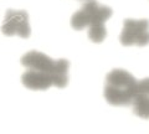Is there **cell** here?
<instances>
[{
	"label": "cell",
	"instance_id": "4",
	"mask_svg": "<svg viewBox=\"0 0 149 134\" xmlns=\"http://www.w3.org/2000/svg\"><path fill=\"white\" fill-rule=\"evenodd\" d=\"M120 44L123 46H147L149 44V21L147 19H125Z\"/></svg>",
	"mask_w": 149,
	"mask_h": 134
},
{
	"label": "cell",
	"instance_id": "7",
	"mask_svg": "<svg viewBox=\"0 0 149 134\" xmlns=\"http://www.w3.org/2000/svg\"><path fill=\"white\" fill-rule=\"evenodd\" d=\"M21 82L26 88L31 91H46L54 86L52 78L49 75L30 68H26L24 75L21 76Z\"/></svg>",
	"mask_w": 149,
	"mask_h": 134
},
{
	"label": "cell",
	"instance_id": "5",
	"mask_svg": "<svg viewBox=\"0 0 149 134\" xmlns=\"http://www.w3.org/2000/svg\"><path fill=\"white\" fill-rule=\"evenodd\" d=\"M1 32L6 36L17 35L22 39L30 37L31 29L29 22V15L24 10H8Z\"/></svg>",
	"mask_w": 149,
	"mask_h": 134
},
{
	"label": "cell",
	"instance_id": "1",
	"mask_svg": "<svg viewBox=\"0 0 149 134\" xmlns=\"http://www.w3.org/2000/svg\"><path fill=\"white\" fill-rule=\"evenodd\" d=\"M112 16V9L101 5L97 0H86L81 10L73 14L71 26L74 30H88V37L96 44L102 42L106 36V21Z\"/></svg>",
	"mask_w": 149,
	"mask_h": 134
},
{
	"label": "cell",
	"instance_id": "2",
	"mask_svg": "<svg viewBox=\"0 0 149 134\" xmlns=\"http://www.w3.org/2000/svg\"><path fill=\"white\" fill-rule=\"evenodd\" d=\"M138 87V80L132 73L116 68L106 77L104 98L111 106L125 107L130 106Z\"/></svg>",
	"mask_w": 149,
	"mask_h": 134
},
{
	"label": "cell",
	"instance_id": "6",
	"mask_svg": "<svg viewBox=\"0 0 149 134\" xmlns=\"http://www.w3.org/2000/svg\"><path fill=\"white\" fill-rule=\"evenodd\" d=\"M130 106L136 115L149 119V77L138 81V87Z\"/></svg>",
	"mask_w": 149,
	"mask_h": 134
},
{
	"label": "cell",
	"instance_id": "3",
	"mask_svg": "<svg viewBox=\"0 0 149 134\" xmlns=\"http://www.w3.org/2000/svg\"><path fill=\"white\" fill-rule=\"evenodd\" d=\"M22 66L49 75L54 81V86L63 88L68 83L70 62L65 58L52 60L47 55L39 51H29L21 57Z\"/></svg>",
	"mask_w": 149,
	"mask_h": 134
}]
</instances>
